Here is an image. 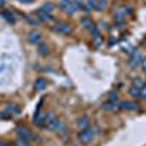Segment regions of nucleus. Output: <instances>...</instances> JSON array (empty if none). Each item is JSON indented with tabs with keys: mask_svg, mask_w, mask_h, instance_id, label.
<instances>
[{
	"mask_svg": "<svg viewBox=\"0 0 146 146\" xmlns=\"http://www.w3.org/2000/svg\"><path fill=\"white\" fill-rule=\"evenodd\" d=\"M44 127L48 130H60L63 127L62 121H60L54 113H47L45 114V121H44Z\"/></svg>",
	"mask_w": 146,
	"mask_h": 146,
	"instance_id": "f257e3e1",
	"label": "nucleus"
},
{
	"mask_svg": "<svg viewBox=\"0 0 146 146\" xmlns=\"http://www.w3.org/2000/svg\"><path fill=\"white\" fill-rule=\"evenodd\" d=\"M95 130H96V127H92V126H88V127L82 129L79 131V135H78V139L82 143H89L95 136Z\"/></svg>",
	"mask_w": 146,
	"mask_h": 146,
	"instance_id": "f03ea898",
	"label": "nucleus"
},
{
	"mask_svg": "<svg viewBox=\"0 0 146 146\" xmlns=\"http://www.w3.org/2000/svg\"><path fill=\"white\" fill-rule=\"evenodd\" d=\"M16 133H18V136H19V139H23V140H32L35 136L31 133V130L29 129H27V127H23V126H18L16 127Z\"/></svg>",
	"mask_w": 146,
	"mask_h": 146,
	"instance_id": "7ed1b4c3",
	"label": "nucleus"
},
{
	"mask_svg": "<svg viewBox=\"0 0 146 146\" xmlns=\"http://www.w3.org/2000/svg\"><path fill=\"white\" fill-rule=\"evenodd\" d=\"M44 121H45V114L41 113L40 107L36 108V111L34 114V124L35 126H40V127H44Z\"/></svg>",
	"mask_w": 146,
	"mask_h": 146,
	"instance_id": "20e7f679",
	"label": "nucleus"
},
{
	"mask_svg": "<svg viewBox=\"0 0 146 146\" xmlns=\"http://www.w3.org/2000/svg\"><path fill=\"white\" fill-rule=\"evenodd\" d=\"M53 29L58 34H70L72 32V27L69 25V23H62V22H58L56 23V25L53 27Z\"/></svg>",
	"mask_w": 146,
	"mask_h": 146,
	"instance_id": "39448f33",
	"label": "nucleus"
},
{
	"mask_svg": "<svg viewBox=\"0 0 146 146\" xmlns=\"http://www.w3.org/2000/svg\"><path fill=\"white\" fill-rule=\"evenodd\" d=\"M28 41L31 44H36V45H38L40 42H42V35L38 31H31L28 34Z\"/></svg>",
	"mask_w": 146,
	"mask_h": 146,
	"instance_id": "423d86ee",
	"label": "nucleus"
},
{
	"mask_svg": "<svg viewBox=\"0 0 146 146\" xmlns=\"http://www.w3.org/2000/svg\"><path fill=\"white\" fill-rule=\"evenodd\" d=\"M140 62H142L140 53L133 51V53H131V57H130V60H129V66H130V67H136L137 64H140Z\"/></svg>",
	"mask_w": 146,
	"mask_h": 146,
	"instance_id": "0eeeda50",
	"label": "nucleus"
},
{
	"mask_svg": "<svg viewBox=\"0 0 146 146\" xmlns=\"http://www.w3.org/2000/svg\"><path fill=\"white\" fill-rule=\"evenodd\" d=\"M118 108H123V110H137L139 105L136 102H133V101H120L117 102Z\"/></svg>",
	"mask_w": 146,
	"mask_h": 146,
	"instance_id": "6e6552de",
	"label": "nucleus"
},
{
	"mask_svg": "<svg viewBox=\"0 0 146 146\" xmlns=\"http://www.w3.org/2000/svg\"><path fill=\"white\" fill-rule=\"evenodd\" d=\"M35 16L38 18L40 21H47V22L53 19V16L48 13V12H44V10H41V9H38V10L35 12Z\"/></svg>",
	"mask_w": 146,
	"mask_h": 146,
	"instance_id": "1a4fd4ad",
	"label": "nucleus"
},
{
	"mask_svg": "<svg viewBox=\"0 0 146 146\" xmlns=\"http://www.w3.org/2000/svg\"><path fill=\"white\" fill-rule=\"evenodd\" d=\"M101 107H102V110H105V111H114V110H117V108H118L117 102H111V101L104 102Z\"/></svg>",
	"mask_w": 146,
	"mask_h": 146,
	"instance_id": "9d476101",
	"label": "nucleus"
},
{
	"mask_svg": "<svg viewBox=\"0 0 146 146\" xmlns=\"http://www.w3.org/2000/svg\"><path fill=\"white\" fill-rule=\"evenodd\" d=\"M47 85V80L44 78H38L35 80V91H42Z\"/></svg>",
	"mask_w": 146,
	"mask_h": 146,
	"instance_id": "9b49d317",
	"label": "nucleus"
},
{
	"mask_svg": "<svg viewBox=\"0 0 146 146\" xmlns=\"http://www.w3.org/2000/svg\"><path fill=\"white\" fill-rule=\"evenodd\" d=\"M78 9H79V6L76 5V2H75V0H72V2H70V5L67 6V9H66L64 12H66L67 15H73V13H75V12H76Z\"/></svg>",
	"mask_w": 146,
	"mask_h": 146,
	"instance_id": "f8f14e48",
	"label": "nucleus"
},
{
	"mask_svg": "<svg viewBox=\"0 0 146 146\" xmlns=\"http://www.w3.org/2000/svg\"><path fill=\"white\" fill-rule=\"evenodd\" d=\"M5 113H7V114H18L19 113V108L16 107V105H13V104H7L6 107H5Z\"/></svg>",
	"mask_w": 146,
	"mask_h": 146,
	"instance_id": "ddd939ff",
	"label": "nucleus"
},
{
	"mask_svg": "<svg viewBox=\"0 0 146 146\" xmlns=\"http://www.w3.org/2000/svg\"><path fill=\"white\" fill-rule=\"evenodd\" d=\"M95 3H96V0H85L82 9H83L85 12H89L91 9H95Z\"/></svg>",
	"mask_w": 146,
	"mask_h": 146,
	"instance_id": "4468645a",
	"label": "nucleus"
},
{
	"mask_svg": "<svg viewBox=\"0 0 146 146\" xmlns=\"http://www.w3.org/2000/svg\"><path fill=\"white\" fill-rule=\"evenodd\" d=\"M89 126V118L85 115V117H80L79 120H78V127L82 130V129H85V127H88Z\"/></svg>",
	"mask_w": 146,
	"mask_h": 146,
	"instance_id": "2eb2a0df",
	"label": "nucleus"
},
{
	"mask_svg": "<svg viewBox=\"0 0 146 146\" xmlns=\"http://www.w3.org/2000/svg\"><path fill=\"white\" fill-rule=\"evenodd\" d=\"M80 23H82V25H83L85 28H91V29L94 28V22H92V21H91L88 16L82 18V19H80Z\"/></svg>",
	"mask_w": 146,
	"mask_h": 146,
	"instance_id": "dca6fc26",
	"label": "nucleus"
},
{
	"mask_svg": "<svg viewBox=\"0 0 146 146\" xmlns=\"http://www.w3.org/2000/svg\"><path fill=\"white\" fill-rule=\"evenodd\" d=\"M129 92H130V95L133 96V98H140V89H137L135 86H130L129 88Z\"/></svg>",
	"mask_w": 146,
	"mask_h": 146,
	"instance_id": "f3484780",
	"label": "nucleus"
},
{
	"mask_svg": "<svg viewBox=\"0 0 146 146\" xmlns=\"http://www.w3.org/2000/svg\"><path fill=\"white\" fill-rule=\"evenodd\" d=\"M105 6H107V0H96V3H95L96 10H102Z\"/></svg>",
	"mask_w": 146,
	"mask_h": 146,
	"instance_id": "a211bd4d",
	"label": "nucleus"
},
{
	"mask_svg": "<svg viewBox=\"0 0 146 146\" xmlns=\"http://www.w3.org/2000/svg\"><path fill=\"white\" fill-rule=\"evenodd\" d=\"M108 101H111V102H117L118 101V94L111 91V92H108Z\"/></svg>",
	"mask_w": 146,
	"mask_h": 146,
	"instance_id": "6ab92c4d",
	"label": "nucleus"
},
{
	"mask_svg": "<svg viewBox=\"0 0 146 146\" xmlns=\"http://www.w3.org/2000/svg\"><path fill=\"white\" fill-rule=\"evenodd\" d=\"M38 53H40V54H42V56H45V54L48 53V47H47L45 44L40 42V44H38Z\"/></svg>",
	"mask_w": 146,
	"mask_h": 146,
	"instance_id": "aec40b11",
	"label": "nucleus"
},
{
	"mask_svg": "<svg viewBox=\"0 0 146 146\" xmlns=\"http://www.w3.org/2000/svg\"><path fill=\"white\" fill-rule=\"evenodd\" d=\"M0 15H2V16H3L7 22H9V23H15V18H13V16H10V15L7 13V12H2Z\"/></svg>",
	"mask_w": 146,
	"mask_h": 146,
	"instance_id": "412c9836",
	"label": "nucleus"
},
{
	"mask_svg": "<svg viewBox=\"0 0 146 146\" xmlns=\"http://www.w3.org/2000/svg\"><path fill=\"white\" fill-rule=\"evenodd\" d=\"M70 2H72V0H60V2H58V7L63 9V10H66L67 6L70 5Z\"/></svg>",
	"mask_w": 146,
	"mask_h": 146,
	"instance_id": "4be33fe9",
	"label": "nucleus"
},
{
	"mask_svg": "<svg viewBox=\"0 0 146 146\" xmlns=\"http://www.w3.org/2000/svg\"><path fill=\"white\" fill-rule=\"evenodd\" d=\"M53 7H54V6H53L51 3H45V5H42L40 9H41V10H44V12H48V13H50V12L53 10Z\"/></svg>",
	"mask_w": 146,
	"mask_h": 146,
	"instance_id": "5701e85b",
	"label": "nucleus"
},
{
	"mask_svg": "<svg viewBox=\"0 0 146 146\" xmlns=\"http://www.w3.org/2000/svg\"><path fill=\"white\" fill-rule=\"evenodd\" d=\"M142 85H143V82H142L139 78H135V79H133V86H135V88L140 89V88H142Z\"/></svg>",
	"mask_w": 146,
	"mask_h": 146,
	"instance_id": "b1692460",
	"label": "nucleus"
},
{
	"mask_svg": "<svg viewBox=\"0 0 146 146\" xmlns=\"http://www.w3.org/2000/svg\"><path fill=\"white\" fill-rule=\"evenodd\" d=\"M140 98L142 100H146V82H143L142 88H140Z\"/></svg>",
	"mask_w": 146,
	"mask_h": 146,
	"instance_id": "393cba45",
	"label": "nucleus"
},
{
	"mask_svg": "<svg viewBox=\"0 0 146 146\" xmlns=\"http://www.w3.org/2000/svg\"><path fill=\"white\" fill-rule=\"evenodd\" d=\"M16 146H31V145L28 143V140H23V139H19V140L16 142Z\"/></svg>",
	"mask_w": 146,
	"mask_h": 146,
	"instance_id": "a878e982",
	"label": "nucleus"
},
{
	"mask_svg": "<svg viewBox=\"0 0 146 146\" xmlns=\"http://www.w3.org/2000/svg\"><path fill=\"white\" fill-rule=\"evenodd\" d=\"M142 69H143V72H145V75H146V57L143 58V62H142Z\"/></svg>",
	"mask_w": 146,
	"mask_h": 146,
	"instance_id": "bb28decb",
	"label": "nucleus"
},
{
	"mask_svg": "<svg viewBox=\"0 0 146 146\" xmlns=\"http://www.w3.org/2000/svg\"><path fill=\"white\" fill-rule=\"evenodd\" d=\"M16 2H21V3H25V5H29V3H32V0H16Z\"/></svg>",
	"mask_w": 146,
	"mask_h": 146,
	"instance_id": "cd10ccee",
	"label": "nucleus"
},
{
	"mask_svg": "<svg viewBox=\"0 0 146 146\" xmlns=\"http://www.w3.org/2000/svg\"><path fill=\"white\" fill-rule=\"evenodd\" d=\"M0 146H7V143H5V142H0Z\"/></svg>",
	"mask_w": 146,
	"mask_h": 146,
	"instance_id": "c85d7f7f",
	"label": "nucleus"
},
{
	"mask_svg": "<svg viewBox=\"0 0 146 146\" xmlns=\"http://www.w3.org/2000/svg\"><path fill=\"white\" fill-rule=\"evenodd\" d=\"M7 146H16V143H12V145H7Z\"/></svg>",
	"mask_w": 146,
	"mask_h": 146,
	"instance_id": "c756f323",
	"label": "nucleus"
},
{
	"mask_svg": "<svg viewBox=\"0 0 146 146\" xmlns=\"http://www.w3.org/2000/svg\"><path fill=\"white\" fill-rule=\"evenodd\" d=\"M0 142H2V140H0Z\"/></svg>",
	"mask_w": 146,
	"mask_h": 146,
	"instance_id": "7c9ffc66",
	"label": "nucleus"
}]
</instances>
